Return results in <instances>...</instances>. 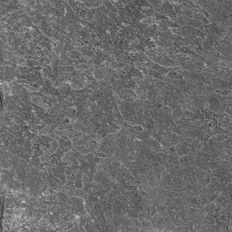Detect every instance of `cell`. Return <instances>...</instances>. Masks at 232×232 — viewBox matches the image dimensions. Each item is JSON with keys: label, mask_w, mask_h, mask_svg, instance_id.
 <instances>
[{"label": "cell", "mask_w": 232, "mask_h": 232, "mask_svg": "<svg viewBox=\"0 0 232 232\" xmlns=\"http://www.w3.org/2000/svg\"><path fill=\"white\" fill-rule=\"evenodd\" d=\"M27 90L29 91L32 92H38L40 91V90L38 88L34 87H31V86L28 88Z\"/></svg>", "instance_id": "9c48e42d"}, {"label": "cell", "mask_w": 232, "mask_h": 232, "mask_svg": "<svg viewBox=\"0 0 232 232\" xmlns=\"http://www.w3.org/2000/svg\"><path fill=\"white\" fill-rule=\"evenodd\" d=\"M102 3V1H85L84 2L85 6L89 9L97 8L101 6Z\"/></svg>", "instance_id": "5b68a950"}, {"label": "cell", "mask_w": 232, "mask_h": 232, "mask_svg": "<svg viewBox=\"0 0 232 232\" xmlns=\"http://www.w3.org/2000/svg\"><path fill=\"white\" fill-rule=\"evenodd\" d=\"M64 160H63V161L64 162H72L73 160V153L68 152L67 153L65 156L64 157Z\"/></svg>", "instance_id": "52a82bcc"}, {"label": "cell", "mask_w": 232, "mask_h": 232, "mask_svg": "<svg viewBox=\"0 0 232 232\" xmlns=\"http://www.w3.org/2000/svg\"><path fill=\"white\" fill-rule=\"evenodd\" d=\"M93 65L89 64L88 63H80L79 65H77L75 66V69L76 70H87L90 67H91Z\"/></svg>", "instance_id": "8992f818"}, {"label": "cell", "mask_w": 232, "mask_h": 232, "mask_svg": "<svg viewBox=\"0 0 232 232\" xmlns=\"http://www.w3.org/2000/svg\"><path fill=\"white\" fill-rule=\"evenodd\" d=\"M13 55L15 56L19 57V58H20V59H24V60H27V57L26 56L24 55L20 54L19 53H13Z\"/></svg>", "instance_id": "ba28073f"}, {"label": "cell", "mask_w": 232, "mask_h": 232, "mask_svg": "<svg viewBox=\"0 0 232 232\" xmlns=\"http://www.w3.org/2000/svg\"><path fill=\"white\" fill-rule=\"evenodd\" d=\"M69 84L71 87L75 91H80L85 88L84 82L79 77H73Z\"/></svg>", "instance_id": "6da1fadb"}, {"label": "cell", "mask_w": 232, "mask_h": 232, "mask_svg": "<svg viewBox=\"0 0 232 232\" xmlns=\"http://www.w3.org/2000/svg\"><path fill=\"white\" fill-rule=\"evenodd\" d=\"M108 74L106 68H95L93 71V77L97 80L102 81L105 79Z\"/></svg>", "instance_id": "3957f363"}, {"label": "cell", "mask_w": 232, "mask_h": 232, "mask_svg": "<svg viewBox=\"0 0 232 232\" xmlns=\"http://www.w3.org/2000/svg\"><path fill=\"white\" fill-rule=\"evenodd\" d=\"M73 128L75 131L81 132L84 134H89L91 133V129L82 122L77 121L73 124Z\"/></svg>", "instance_id": "7a4b0ae2"}, {"label": "cell", "mask_w": 232, "mask_h": 232, "mask_svg": "<svg viewBox=\"0 0 232 232\" xmlns=\"http://www.w3.org/2000/svg\"><path fill=\"white\" fill-rule=\"evenodd\" d=\"M32 102L38 106L41 107L45 109H50V107L43 101V98L40 95H34L31 96Z\"/></svg>", "instance_id": "277c9868"}]
</instances>
